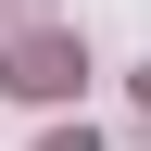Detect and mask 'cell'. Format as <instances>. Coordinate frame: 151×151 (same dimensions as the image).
<instances>
[{
  "instance_id": "7a4b0ae2",
  "label": "cell",
  "mask_w": 151,
  "mask_h": 151,
  "mask_svg": "<svg viewBox=\"0 0 151 151\" xmlns=\"http://www.w3.org/2000/svg\"><path fill=\"white\" fill-rule=\"evenodd\" d=\"M38 151H101V139H88V126H50V139H38Z\"/></svg>"
},
{
  "instance_id": "6da1fadb",
  "label": "cell",
  "mask_w": 151,
  "mask_h": 151,
  "mask_svg": "<svg viewBox=\"0 0 151 151\" xmlns=\"http://www.w3.org/2000/svg\"><path fill=\"white\" fill-rule=\"evenodd\" d=\"M76 76H88V50H76L63 25H25L0 50V88H13V101H76Z\"/></svg>"
}]
</instances>
